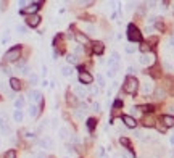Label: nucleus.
Listing matches in <instances>:
<instances>
[{"instance_id": "1", "label": "nucleus", "mask_w": 174, "mask_h": 158, "mask_svg": "<svg viewBox=\"0 0 174 158\" xmlns=\"http://www.w3.org/2000/svg\"><path fill=\"white\" fill-rule=\"evenodd\" d=\"M137 89H139V81L135 79L134 76H127L124 81V90L129 95H135L137 94Z\"/></svg>"}, {"instance_id": "2", "label": "nucleus", "mask_w": 174, "mask_h": 158, "mask_svg": "<svg viewBox=\"0 0 174 158\" xmlns=\"http://www.w3.org/2000/svg\"><path fill=\"white\" fill-rule=\"evenodd\" d=\"M21 58V47L20 45H15L8 52L5 53V60L7 61H18Z\"/></svg>"}, {"instance_id": "3", "label": "nucleus", "mask_w": 174, "mask_h": 158, "mask_svg": "<svg viewBox=\"0 0 174 158\" xmlns=\"http://www.w3.org/2000/svg\"><path fill=\"white\" fill-rule=\"evenodd\" d=\"M127 39H129L131 42H139V41H142L140 31H139V29L135 28L134 24H129V26H127Z\"/></svg>"}, {"instance_id": "4", "label": "nucleus", "mask_w": 174, "mask_h": 158, "mask_svg": "<svg viewBox=\"0 0 174 158\" xmlns=\"http://www.w3.org/2000/svg\"><path fill=\"white\" fill-rule=\"evenodd\" d=\"M39 5H41V3H36V2H34V3H31L29 7H24V8L21 10V13H24V15H28V16H32V15H37V10L41 8Z\"/></svg>"}, {"instance_id": "5", "label": "nucleus", "mask_w": 174, "mask_h": 158, "mask_svg": "<svg viewBox=\"0 0 174 158\" xmlns=\"http://www.w3.org/2000/svg\"><path fill=\"white\" fill-rule=\"evenodd\" d=\"M139 61H140V65L148 66V65H153V63H155V57L152 55V53H147V55H142Z\"/></svg>"}, {"instance_id": "6", "label": "nucleus", "mask_w": 174, "mask_h": 158, "mask_svg": "<svg viewBox=\"0 0 174 158\" xmlns=\"http://www.w3.org/2000/svg\"><path fill=\"white\" fill-rule=\"evenodd\" d=\"M123 123H124L126 127H131V129H134V127L137 126V123H135V118H134V116H129V115H124V116H123Z\"/></svg>"}, {"instance_id": "7", "label": "nucleus", "mask_w": 174, "mask_h": 158, "mask_svg": "<svg viewBox=\"0 0 174 158\" xmlns=\"http://www.w3.org/2000/svg\"><path fill=\"white\" fill-rule=\"evenodd\" d=\"M92 81H93V77L90 76L89 73H85V71H81V73H79V82H81V84H92Z\"/></svg>"}, {"instance_id": "8", "label": "nucleus", "mask_w": 174, "mask_h": 158, "mask_svg": "<svg viewBox=\"0 0 174 158\" xmlns=\"http://www.w3.org/2000/svg\"><path fill=\"white\" fill-rule=\"evenodd\" d=\"M26 23H28V26H32V28H36V26L41 24V16H39V15L28 16V18H26Z\"/></svg>"}, {"instance_id": "9", "label": "nucleus", "mask_w": 174, "mask_h": 158, "mask_svg": "<svg viewBox=\"0 0 174 158\" xmlns=\"http://www.w3.org/2000/svg\"><path fill=\"white\" fill-rule=\"evenodd\" d=\"M161 121H163V124H165L166 127H173L174 126V116L173 115H165V116L161 118Z\"/></svg>"}, {"instance_id": "10", "label": "nucleus", "mask_w": 174, "mask_h": 158, "mask_svg": "<svg viewBox=\"0 0 174 158\" xmlns=\"http://www.w3.org/2000/svg\"><path fill=\"white\" fill-rule=\"evenodd\" d=\"M41 98H42V95H41V92H39V90H31V92H29V100L32 102V103L41 102Z\"/></svg>"}, {"instance_id": "11", "label": "nucleus", "mask_w": 174, "mask_h": 158, "mask_svg": "<svg viewBox=\"0 0 174 158\" xmlns=\"http://www.w3.org/2000/svg\"><path fill=\"white\" fill-rule=\"evenodd\" d=\"M73 92L76 94V95H77L79 98H84V97H87V90H85L84 87H82V85H76V87L73 89Z\"/></svg>"}, {"instance_id": "12", "label": "nucleus", "mask_w": 174, "mask_h": 158, "mask_svg": "<svg viewBox=\"0 0 174 158\" xmlns=\"http://www.w3.org/2000/svg\"><path fill=\"white\" fill-rule=\"evenodd\" d=\"M103 52H105V45L102 42H93V53L95 55H102Z\"/></svg>"}, {"instance_id": "13", "label": "nucleus", "mask_w": 174, "mask_h": 158, "mask_svg": "<svg viewBox=\"0 0 174 158\" xmlns=\"http://www.w3.org/2000/svg\"><path fill=\"white\" fill-rule=\"evenodd\" d=\"M153 82L152 81H145L144 82V94H145V95H148V94H152L153 92Z\"/></svg>"}, {"instance_id": "14", "label": "nucleus", "mask_w": 174, "mask_h": 158, "mask_svg": "<svg viewBox=\"0 0 174 158\" xmlns=\"http://www.w3.org/2000/svg\"><path fill=\"white\" fill-rule=\"evenodd\" d=\"M10 85H12L13 90H20L21 89V81L16 79V77H12V79H10Z\"/></svg>"}, {"instance_id": "15", "label": "nucleus", "mask_w": 174, "mask_h": 158, "mask_svg": "<svg viewBox=\"0 0 174 158\" xmlns=\"http://www.w3.org/2000/svg\"><path fill=\"white\" fill-rule=\"evenodd\" d=\"M39 145L42 147V149H49V147H53V142L52 139H42V140H39Z\"/></svg>"}, {"instance_id": "16", "label": "nucleus", "mask_w": 174, "mask_h": 158, "mask_svg": "<svg viewBox=\"0 0 174 158\" xmlns=\"http://www.w3.org/2000/svg\"><path fill=\"white\" fill-rule=\"evenodd\" d=\"M58 134H60V139L66 140V139H68V136H69V129L63 126V127H60V129H58Z\"/></svg>"}, {"instance_id": "17", "label": "nucleus", "mask_w": 174, "mask_h": 158, "mask_svg": "<svg viewBox=\"0 0 174 158\" xmlns=\"http://www.w3.org/2000/svg\"><path fill=\"white\" fill-rule=\"evenodd\" d=\"M66 60H68V63H71V65H76L77 61H79V58H77L76 53H69L68 57H66Z\"/></svg>"}, {"instance_id": "18", "label": "nucleus", "mask_w": 174, "mask_h": 158, "mask_svg": "<svg viewBox=\"0 0 174 158\" xmlns=\"http://www.w3.org/2000/svg\"><path fill=\"white\" fill-rule=\"evenodd\" d=\"M13 118H15V121H16V123H21V121H23V118H24V115H23L21 110H16V111L13 113Z\"/></svg>"}, {"instance_id": "19", "label": "nucleus", "mask_w": 174, "mask_h": 158, "mask_svg": "<svg viewBox=\"0 0 174 158\" xmlns=\"http://www.w3.org/2000/svg\"><path fill=\"white\" fill-rule=\"evenodd\" d=\"M74 39H76L79 44H87V37H85L84 34H81V33H77L76 36H74Z\"/></svg>"}, {"instance_id": "20", "label": "nucleus", "mask_w": 174, "mask_h": 158, "mask_svg": "<svg viewBox=\"0 0 174 158\" xmlns=\"http://www.w3.org/2000/svg\"><path fill=\"white\" fill-rule=\"evenodd\" d=\"M24 105H26V100H24V98H16V100H15V106H16L18 110H21Z\"/></svg>"}, {"instance_id": "21", "label": "nucleus", "mask_w": 174, "mask_h": 158, "mask_svg": "<svg viewBox=\"0 0 174 158\" xmlns=\"http://www.w3.org/2000/svg\"><path fill=\"white\" fill-rule=\"evenodd\" d=\"M61 74H63V76H71V74H73L71 66H63V68H61Z\"/></svg>"}, {"instance_id": "22", "label": "nucleus", "mask_w": 174, "mask_h": 158, "mask_svg": "<svg viewBox=\"0 0 174 158\" xmlns=\"http://www.w3.org/2000/svg\"><path fill=\"white\" fill-rule=\"evenodd\" d=\"M95 124H97V119H93V118L87 119V127H89V131H93V129H95Z\"/></svg>"}, {"instance_id": "23", "label": "nucleus", "mask_w": 174, "mask_h": 158, "mask_svg": "<svg viewBox=\"0 0 174 158\" xmlns=\"http://www.w3.org/2000/svg\"><path fill=\"white\" fill-rule=\"evenodd\" d=\"M84 31L87 34H95V31H97V29H95V26H92V24H85L84 26Z\"/></svg>"}, {"instance_id": "24", "label": "nucleus", "mask_w": 174, "mask_h": 158, "mask_svg": "<svg viewBox=\"0 0 174 158\" xmlns=\"http://www.w3.org/2000/svg\"><path fill=\"white\" fill-rule=\"evenodd\" d=\"M29 115H31V116H37V115H39V108H37L36 105H31L29 106Z\"/></svg>"}, {"instance_id": "25", "label": "nucleus", "mask_w": 174, "mask_h": 158, "mask_svg": "<svg viewBox=\"0 0 174 158\" xmlns=\"http://www.w3.org/2000/svg\"><path fill=\"white\" fill-rule=\"evenodd\" d=\"M139 110H142V111H145V113H150V111H153V106L152 105H142V106H137Z\"/></svg>"}, {"instance_id": "26", "label": "nucleus", "mask_w": 174, "mask_h": 158, "mask_svg": "<svg viewBox=\"0 0 174 158\" xmlns=\"http://www.w3.org/2000/svg\"><path fill=\"white\" fill-rule=\"evenodd\" d=\"M116 73H118V66H114V68H110L108 69L106 76H108V77H114V76H116Z\"/></svg>"}, {"instance_id": "27", "label": "nucleus", "mask_w": 174, "mask_h": 158, "mask_svg": "<svg viewBox=\"0 0 174 158\" xmlns=\"http://www.w3.org/2000/svg\"><path fill=\"white\" fill-rule=\"evenodd\" d=\"M74 115H76V118L82 119V118H84V110H82V108H76V110H74Z\"/></svg>"}, {"instance_id": "28", "label": "nucleus", "mask_w": 174, "mask_h": 158, "mask_svg": "<svg viewBox=\"0 0 174 158\" xmlns=\"http://www.w3.org/2000/svg\"><path fill=\"white\" fill-rule=\"evenodd\" d=\"M140 52H142V55H147V53L150 52L148 44H142V45H140Z\"/></svg>"}, {"instance_id": "29", "label": "nucleus", "mask_w": 174, "mask_h": 158, "mask_svg": "<svg viewBox=\"0 0 174 158\" xmlns=\"http://www.w3.org/2000/svg\"><path fill=\"white\" fill-rule=\"evenodd\" d=\"M155 95H156V98H163L165 97V90H163L161 87H158V89L155 90Z\"/></svg>"}, {"instance_id": "30", "label": "nucleus", "mask_w": 174, "mask_h": 158, "mask_svg": "<svg viewBox=\"0 0 174 158\" xmlns=\"http://www.w3.org/2000/svg\"><path fill=\"white\" fill-rule=\"evenodd\" d=\"M5 158H16V152H15V150H8V152L5 153Z\"/></svg>"}, {"instance_id": "31", "label": "nucleus", "mask_w": 174, "mask_h": 158, "mask_svg": "<svg viewBox=\"0 0 174 158\" xmlns=\"http://www.w3.org/2000/svg\"><path fill=\"white\" fill-rule=\"evenodd\" d=\"M29 81H31V84H37V81H39V77L36 76V74H29Z\"/></svg>"}, {"instance_id": "32", "label": "nucleus", "mask_w": 174, "mask_h": 158, "mask_svg": "<svg viewBox=\"0 0 174 158\" xmlns=\"http://www.w3.org/2000/svg\"><path fill=\"white\" fill-rule=\"evenodd\" d=\"M16 31H18L20 34H26V33H28V29H26L24 26H21V24H18V26H16Z\"/></svg>"}, {"instance_id": "33", "label": "nucleus", "mask_w": 174, "mask_h": 158, "mask_svg": "<svg viewBox=\"0 0 174 158\" xmlns=\"http://www.w3.org/2000/svg\"><path fill=\"white\" fill-rule=\"evenodd\" d=\"M144 124H145V126H155V121H153V119H150V118H145Z\"/></svg>"}, {"instance_id": "34", "label": "nucleus", "mask_w": 174, "mask_h": 158, "mask_svg": "<svg viewBox=\"0 0 174 158\" xmlns=\"http://www.w3.org/2000/svg\"><path fill=\"white\" fill-rule=\"evenodd\" d=\"M97 81H98V85H100V87H103V85H105V79H103V76H100V74H98Z\"/></svg>"}, {"instance_id": "35", "label": "nucleus", "mask_w": 174, "mask_h": 158, "mask_svg": "<svg viewBox=\"0 0 174 158\" xmlns=\"http://www.w3.org/2000/svg\"><path fill=\"white\" fill-rule=\"evenodd\" d=\"M155 126L158 127V131H160V132H165V131H166V126L165 124H160V123H156Z\"/></svg>"}, {"instance_id": "36", "label": "nucleus", "mask_w": 174, "mask_h": 158, "mask_svg": "<svg viewBox=\"0 0 174 158\" xmlns=\"http://www.w3.org/2000/svg\"><path fill=\"white\" fill-rule=\"evenodd\" d=\"M126 52H127V53H134V52H135V47H134V45H127V47H126Z\"/></svg>"}, {"instance_id": "37", "label": "nucleus", "mask_w": 174, "mask_h": 158, "mask_svg": "<svg viewBox=\"0 0 174 158\" xmlns=\"http://www.w3.org/2000/svg\"><path fill=\"white\" fill-rule=\"evenodd\" d=\"M92 108H93V111H100V103H97V102H95V103L92 105Z\"/></svg>"}, {"instance_id": "38", "label": "nucleus", "mask_w": 174, "mask_h": 158, "mask_svg": "<svg viewBox=\"0 0 174 158\" xmlns=\"http://www.w3.org/2000/svg\"><path fill=\"white\" fill-rule=\"evenodd\" d=\"M119 142H121L123 145H129V140H127L126 137H121V139H119Z\"/></svg>"}, {"instance_id": "39", "label": "nucleus", "mask_w": 174, "mask_h": 158, "mask_svg": "<svg viewBox=\"0 0 174 158\" xmlns=\"http://www.w3.org/2000/svg\"><path fill=\"white\" fill-rule=\"evenodd\" d=\"M123 157H124V158H134V155L131 153V152H124V153H123Z\"/></svg>"}, {"instance_id": "40", "label": "nucleus", "mask_w": 174, "mask_h": 158, "mask_svg": "<svg viewBox=\"0 0 174 158\" xmlns=\"http://www.w3.org/2000/svg\"><path fill=\"white\" fill-rule=\"evenodd\" d=\"M90 94H92V95H97V92H98V90H97V87H90Z\"/></svg>"}, {"instance_id": "41", "label": "nucleus", "mask_w": 174, "mask_h": 158, "mask_svg": "<svg viewBox=\"0 0 174 158\" xmlns=\"http://www.w3.org/2000/svg\"><path fill=\"white\" fill-rule=\"evenodd\" d=\"M127 73H129V74L135 73V68H134V66H129V68H127Z\"/></svg>"}, {"instance_id": "42", "label": "nucleus", "mask_w": 174, "mask_h": 158, "mask_svg": "<svg viewBox=\"0 0 174 158\" xmlns=\"http://www.w3.org/2000/svg\"><path fill=\"white\" fill-rule=\"evenodd\" d=\"M34 158H45V153H42V152H41V153H37Z\"/></svg>"}, {"instance_id": "43", "label": "nucleus", "mask_w": 174, "mask_h": 158, "mask_svg": "<svg viewBox=\"0 0 174 158\" xmlns=\"http://www.w3.org/2000/svg\"><path fill=\"white\" fill-rule=\"evenodd\" d=\"M123 105V103H121V102H119V100H116V102H114V106H116V108H119V106H121Z\"/></svg>"}, {"instance_id": "44", "label": "nucleus", "mask_w": 174, "mask_h": 158, "mask_svg": "<svg viewBox=\"0 0 174 158\" xmlns=\"http://www.w3.org/2000/svg\"><path fill=\"white\" fill-rule=\"evenodd\" d=\"M74 52H76V53H81L82 49H81V47H76V49H74Z\"/></svg>"}, {"instance_id": "45", "label": "nucleus", "mask_w": 174, "mask_h": 158, "mask_svg": "<svg viewBox=\"0 0 174 158\" xmlns=\"http://www.w3.org/2000/svg\"><path fill=\"white\" fill-rule=\"evenodd\" d=\"M169 142H171V144H173V145H174V136H171V139H169Z\"/></svg>"}, {"instance_id": "46", "label": "nucleus", "mask_w": 174, "mask_h": 158, "mask_svg": "<svg viewBox=\"0 0 174 158\" xmlns=\"http://www.w3.org/2000/svg\"><path fill=\"white\" fill-rule=\"evenodd\" d=\"M169 111H171V113H174V106H171V108H169Z\"/></svg>"}, {"instance_id": "47", "label": "nucleus", "mask_w": 174, "mask_h": 158, "mask_svg": "<svg viewBox=\"0 0 174 158\" xmlns=\"http://www.w3.org/2000/svg\"><path fill=\"white\" fill-rule=\"evenodd\" d=\"M65 158H68V157H65Z\"/></svg>"}]
</instances>
